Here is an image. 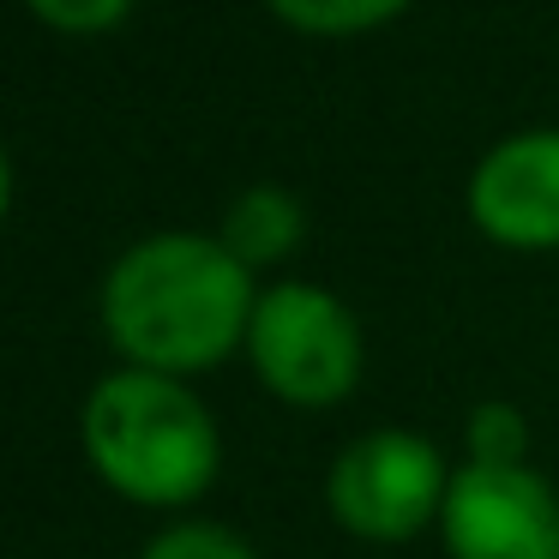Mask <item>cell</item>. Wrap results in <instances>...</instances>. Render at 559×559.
I'll return each instance as SVG.
<instances>
[{"mask_svg":"<svg viewBox=\"0 0 559 559\" xmlns=\"http://www.w3.org/2000/svg\"><path fill=\"white\" fill-rule=\"evenodd\" d=\"M259 283L217 235L157 229L109 259L97 319L121 367L193 379L247 349Z\"/></svg>","mask_w":559,"mask_h":559,"instance_id":"1","label":"cell"},{"mask_svg":"<svg viewBox=\"0 0 559 559\" xmlns=\"http://www.w3.org/2000/svg\"><path fill=\"white\" fill-rule=\"evenodd\" d=\"M79 445L97 481L151 511H181L217 481L223 433L187 379L115 367L85 391Z\"/></svg>","mask_w":559,"mask_h":559,"instance_id":"2","label":"cell"},{"mask_svg":"<svg viewBox=\"0 0 559 559\" xmlns=\"http://www.w3.org/2000/svg\"><path fill=\"white\" fill-rule=\"evenodd\" d=\"M247 361H253L259 385L283 397L289 409H331L361 385V319L349 313L337 289L325 283H265L247 325Z\"/></svg>","mask_w":559,"mask_h":559,"instance_id":"3","label":"cell"},{"mask_svg":"<svg viewBox=\"0 0 559 559\" xmlns=\"http://www.w3.org/2000/svg\"><path fill=\"white\" fill-rule=\"evenodd\" d=\"M451 463L415 427H367L325 469V511L355 542H409L439 523Z\"/></svg>","mask_w":559,"mask_h":559,"instance_id":"4","label":"cell"},{"mask_svg":"<svg viewBox=\"0 0 559 559\" xmlns=\"http://www.w3.org/2000/svg\"><path fill=\"white\" fill-rule=\"evenodd\" d=\"M451 559H559V493L535 463H457L439 511Z\"/></svg>","mask_w":559,"mask_h":559,"instance_id":"5","label":"cell"},{"mask_svg":"<svg viewBox=\"0 0 559 559\" xmlns=\"http://www.w3.org/2000/svg\"><path fill=\"white\" fill-rule=\"evenodd\" d=\"M463 211L499 247H559V127H523L487 145L463 187Z\"/></svg>","mask_w":559,"mask_h":559,"instance_id":"6","label":"cell"},{"mask_svg":"<svg viewBox=\"0 0 559 559\" xmlns=\"http://www.w3.org/2000/svg\"><path fill=\"white\" fill-rule=\"evenodd\" d=\"M301 235H307L301 199H295L289 187H271V181L241 187V193L223 205V223H217V241L229 247L247 271L289 259L295 247H301Z\"/></svg>","mask_w":559,"mask_h":559,"instance_id":"7","label":"cell"},{"mask_svg":"<svg viewBox=\"0 0 559 559\" xmlns=\"http://www.w3.org/2000/svg\"><path fill=\"white\" fill-rule=\"evenodd\" d=\"M265 7L307 37H361V31L391 25L409 0H265Z\"/></svg>","mask_w":559,"mask_h":559,"instance_id":"8","label":"cell"},{"mask_svg":"<svg viewBox=\"0 0 559 559\" xmlns=\"http://www.w3.org/2000/svg\"><path fill=\"white\" fill-rule=\"evenodd\" d=\"M139 559H259L253 542H247L241 530H229V523L217 518H181L169 523V530H157L145 547H139Z\"/></svg>","mask_w":559,"mask_h":559,"instance_id":"9","label":"cell"},{"mask_svg":"<svg viewBox=\"0 0 559 559\" xmlns=\"http://www.w3.org/2000/svg\"><path fill=\"white\" fill-rule=\"evenodd\" d=\"M463 445L469 463H530V421H523L511 403H475L469 421H463Z\"/></svg>","mask_w":559,"mask_h":559,"instance_id":"10","label":"cell"},{"mask_svg":"<svg viewBox=\"0 0 559 559\" xmlns=\"http://www.w3.org/2000/svg\"><path fill=\"white\" fill-rule=\"evenodd\" d=\"M31 13L43 19L49 31H67V37H103L115 31L139 0H25Z\"/></svg>","mask_w":559,"mask_h":559,"instance_id":"11","label":"cell"}]
</instances>
